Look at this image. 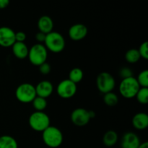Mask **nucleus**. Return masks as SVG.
Wrapping results in <instances>:
<instances>
[{"label": "nucleus", "mask_w": 148, "mask_h": 148, "mask_svg": "<svg viewBox=\"0 0 148 148\" xmlns=\"http://www.w3.org/2000/svg\"><path fill=\"white\" fill-rule=\"evenodd\" d=\"M84 72L80 68L75 67L71 69L69 73V79L77 85L83 79Z\"/></svg>", "instance_id": "19"}, {"label": "nucleus", "mask_w": 148, "mask_h": 148, "mask_svg": "<svg viewBox=\"0 0 148 148\" xmlns=\"http://www.w3.org/2000/svg\"><path fill=\"white\" fill-rule=\"evenodd\" d=\"M10 4L9 0H0V9H4L8 7Z\"/></svg>", "instance_id": "30"}, {"label": "nucleus", "mask_w": 148, "mask_h": 148, "mask_svg": "<svg viewBox=\"0 0 148 148\" xmlns=\"http://www.w3.org/2000/svg\"><path fill=\"white\" fill-rule=\"evenodd\" d=\"M28 123L32 130L43 132L50 126V118L43 111H35L29 116Z\"/></svg>", "instance_id": "3"}, {"label": "nucleus", "mask_w": 148, "mask_h": 148, "mask_svg": "<svg viewBox=\"0 0 148 148\" xmlns=\"http://www.w3.org/2000/svg\"><path fill=\"white\" fill-rule=\"evenodd\" d=\"M15 96L20 102L31 103L37 96L35 86L30 83L20 84L15 90Z\"/></svg>", "instance_id": "6"}, {"label": "nucleus", "mask_w": 148, "mask_h": 148, "mask_svg": "<svg viewBox=\"0 0 148 148\" xmlns=\"http://www.w3.org/2000/svg\"><path fill=\"white\" fill-rule=\"evenodd\" d=\"M0 148H18V145L14 137L2 135L0 137Z\"/></svg>", "instance_id": "18"}, {"label": "nucleus", "mask_w": 148, "mask_h": 148, "mask_svg": "<svg viewBox=\"0 0 148 148\" xmlns=\"http://www.w3.org/2000/svg\"><path fill=\"white\" fill-rule=\"evenodd\" d=\"M77 85L69 79H64L61 81L57 85L56 92L59 97L64 99H69L73 97L76 94Z\"/></svg>", "instance_id": "8"}, {"label": "nucleus", "mask_w": 148, "mask_h": 148, "mask_svg": "<svg viewBox=\"0 0 148 148\" xmlns=\"http://www.w3.org/2000/svg\"><path fill=\"white\" fill-rule=\"evenodd\" d=\"M140 88H147L148 87V71L147 69L142 71L136 78Z\"/></svg>", "instance_id": "24"}, {"label": "nucleus", "mask_w": 148, "mask_h": 148, "mask_svg": "<svg viewBox=\"0 0 148 148\" xmlns=\"http://www.w3.org/2000/svg\"><path fill=\"white\" fill-rule=\"evenodd\" d=\"M89 111V115H90V119H93L94 117L95 116V111Z\"/></svg>", "instance_id": "32"}, {"label": "nucleus", "mask_w": 148, "mask_h": 148, "mask_svg": "<svg viewBox=\"0 0 148 148\" xmlns=\"http://www.w3.org/2000/svg\"><path fill=\"white\" fill-rule=\"evenodd\" d=\"M135 97L140 103L147 104L148 103V88H140Z\"/></svg>", "instance_id": "23"}, {"label": "nucleus", "mask_w": 148, "mask_h": 148, "mask_svg": "<svg viewBox=\"0 0 148 148\" xmlns=\"http://www.w3.org/2000/svg\"><path fill=\"white\" fill-rule=\"evenodd\" d=\"M38 27L39 31L46 35L53 31V22L51 17L48 15L41 16L38 21Z\"/></svg>", "instance_id": "14"}, {"label": "nucleus", "mask_w": 148, "mask_h": 148, "mask_svg": "<svg viewBox=\"0 0 148 148\" xmlns=\"http://www.w3.org/2000/svg\"><path fill=\"white\" fill-rule=\"evenodd\" d=\"M27 38L26 34L23 31H19L15 33V41L20 43H25V40Z\"/></svg>", "instance_id": "28"}, {"label": "nucleus", "mask_w": 148, "mask_h": 148, "mask_svg": "<svg viewBox=\"0 0 148 148\" xmlns=\"http://www.w3.org/2000/svg\"><path fill=\"white\" fill-rule=\"evenodd\" d=\"M140 86L134 77L123 79L120 83L119 92L124 98L130 99L134 98L140 90Z\"/></svg>", "instance_id": "5"}, {"label": "nucleus", "mask_w": 148, "mask_h": 148, "mask_svg": "<svg viewBox=\"0 0 148 148\" xmlns=\"http://www.w3.org/2000/svg\"><path fill=\"white\" fill-rule=\"evenodd\" d=\"M51 70V67L48 62H44L39 66V71L42 75H48L50 73Z\"/></svg>", "instance_id": "27"}, {"label": "nucleus", "mask_w": 148, "mask_h": 148, "mask_svg": "<svg viewBox=\"0 0 148 148\" xmlns=\"http://www.w3.org/2000/svg\"><path fill=\"white\" fill-rule=\"evenodd\" d=\"M132 125L136 130H144L148 127V116L146 113H137L132 119Z\"/></svg>", "instance_id": "15"}, {"label": "nucleus", "mask_w": 148, "mask_h": 148, "mask_svg": "<svg viewBox=\"0 0 148 148\" xmlns=\"http://www.w3.org/2000/svg\"><path fill=\"white\" fill-rule=\"evenodd\" d=\"M119 76L123 79L133 77V72L130 68L127 66H124L119 70Z\"/></svg>", "instance_id": "26"}, {"label": "nucleus", "mask_w": 148, "mask_h": 148, "mask_svg": "<svg viewBox=\"0 0 148 148\" xmlns=\"http://www.w3.org/2000/svg\"><path fill=\"white\" fill-rule=\"evenodd\" d=\"M96 85L100 92L106 94L112 92L115 88L116 81L111 74L106 72H103L97 77Z\"/></svg>", "instance_id": "7"}, {"label": "nucleus", "mask_w": 148, "mask_h": 148, "mask_svg": "<svg viewBox=\"0 0 148 148\" xmlns=\"http://www.w3.org/2000/svg\"><path fill=\"white\" fill-rule=\"evenodd\" d=\"M15 42V33L12 29L6 26L0 27V46L12 47Z\"/></svg>", "instance_id": "10"}, {"label": "nucleus", "mask_w": 148, "mask_h": 148, "mask_svg": "<svg viewBox=\"0 0 148 148\" xmlns=\"http://www.w3.org/2000/svg\"><path fill=\"white\" fill-rule=\"evenodd\" d=\"M140 56L145 59H148V42L145 41L140 45L138 49Z\"/></svg>", "instance_id": "25"}, {"label": "nucleus", "mask_w": 148, "mask_h": 148, "mask_svg": "<svg viewBox=\"0 0 148 148\" xmlns=\"http://www.w3.org/2000/svg\"><path fill=\"white\" fill-rule=\"evenodd\" d=\"M66 42L64 36L59 32L52 31L46 36L44 46L53 53H60L64 49Z\"/></svg>", "instance_id": "2"}, {"label": "nucleus", "mask_w": 148, "mask_h": 148, "mask_svg": "<svg viewBox=\"0 0 148 148\" xmlns=\"http://www.w3.org/2000/svg\"><path fill=\"white\" fill-rule=\"evenodd\" d=\"M42 139L46 146L51 148L59 147L63 143V134L59 128L49 126L42 132Z\"/></svg>", "instance_id": "1"}, {"label": "nucleus", "mask_w": 148, "mask_h": 148, "mask_svg": "<svg viewBox=\"0 0 148 148\" xmlns=\"http://www.w3.org/2000/svg\"><path fill=\"white\" fill-rule=\"evenodd\" d=\"M12 53L15 57L19 59H25L27 57L29 49L25 43L15 42L12 46Z\"/></svg>", "instance_id": "16"}, {"label": "nucleus", "mask_w": 148, "mask_h": 148, "mask_svg": "<svg viewBox=\"0 0 148 148\" xmlns=\"http://www.w3.org/2000/svg\"><path fill=\"white\" fill-rule=\"evenodd\" d=\"M46 34L41 33V32H38L36 34V40L38 41V43H44L45 39H46Z\"/></svg>", "instance_id": "29"}, {"label": "nucleus", "mask_w": 148, "mask_h": 148, "mask_svg": "<svg viewBox=\"0 0 148 148\" xmlns=\"http://www.w3.org/2000/svg\"><path fill=\"white\" fill-rule=\"evenodd\" d=\"M27 57L32 64L39 66L46 62L48 50L43 43H36L29 49Z\"/></svg>", "instance_id": "4"}, {"label": "nucleus", "mask_w": 148, "mask_h": 148, "mask_svg": "<svg viewBox=\"0 0 148 148\" xmlns=\"http://www.w3.org/2000/svg\"><path fill=\"white\" fill-rule=\"evenodd\" d=\"M118 141V134L115 131L109 130L104 134L103 137V144L106 147H112L115 145Z\"/></svg>", "instance_id": "17"}, {"label": "nucleus", "mask_w": 148, "mask_h": 148, "mask_svg": "<svg viewBox=\"0 0 148 148\" xmlns=\"http://www.w3.org/2000/svg\"><path fill=\"white\" fill-rule=\"evenodd\" d=\"M138 148H148V143L147 142H144V143H141Z\"/></svg>", "instance_id": "31"}, {"label": "nucleus", "mask_w": 148, "mask_h": 148, "mask_svg": "<svg viewBox=\"0 0 148 148\" xmlns=\"http://www.w3.org/2000/svg\"><path fill=\"white\" fill-rule=\"evenodd\" d=\"M36 88V95L41 98H46L50 96L53 91V86L49 80H42L37 84Z\"/></svg>", "instance_id": "13"}, {"label": "nucleus", "mask_w": 148, "mask_h": 148, "mask_svg": "<svg viewBox=\"0 0 148 148\" xmlns=\"http://www.w3.org/2000/svg\"><path fill=\"white\" fill-rule=\"evenodd\" d=\"M140 58H141V56L139 53L138 49H131L127 51L125 53V59L129 63H137L140 60Z\"/></svg>", "instance_id": "20"}, {"label": "nucleus", "mask_w": 148, "mask_h": 148, "mask_svg": "<svg viewBox=\"0 0 148 148\" xmlns=\"http://www.w3.org/2000/svg\"><path fill=\"white\" fill-rule=\"evenodd\" d=\"M140 144L141 143L138 136L132 132L125 133L121 139V148H138Z\"/></svg>", "instance_id": "12"}, {"label": "nucleus", "mask_w": 148, "mask_h": 148, "mask_svg": "<svg viewBox=\"0 0 148 148\" xmlns=\"http://www.w3.org/2000/svg\"><path fill=\"white\" fill-rule=\"evenodd\" d=\"M68 33L72 40L79 41L86 37L88 35V28L84 24L77 23L69 27Z\"/></svg>", "instance_id": "11"}, {"label": "nucleus", "mask_w": 148, "mask_h": 148, "mask_svg": "<svg viewBox=\"0 0 148 148\" xmlns=\"http://www.w3.org/2000/svg\"><path fill=\"white\" fill-rule=\"evenodd\" d=\"M103 101L108 106H115L119 103V97L116 93L113 92L104 94Z\"/></svg>", "instance_id": "21"}, {"label": "nucleus", "mask_w": 148, "mask_h": 148, "mask_svg": "<svg viewBox=\"0 0 148 148\" xmlns=\"http://www.w3.org/2000/svg\"><path fill=\"white\" fill-rule=\"evenodd\" d=\"M32 103L36 111H43V110L46 109L47 106V101L46 98L39 96H36L32 101Z\"/></svg>", "instance_id": "22"}, {"label": "nucleus", "mask_w": 148, "mask_h": 148, "mask_svg": "<svg viewBox=\"0 0 148 148\" xmlns=\"http://www.w3.org/2000/svg\"><path fill=\"white\" fill-rule=\"evenodd\" d=\"M71 121L77 127H84L89 123V111L82 108H77L74 110L70 116Z\"/></svg>", "instance_id": "9"}]
</instances>
